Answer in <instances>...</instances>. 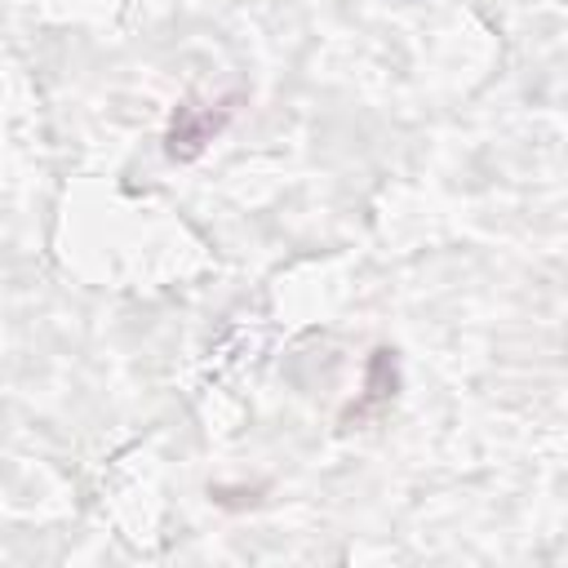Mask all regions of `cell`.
<instances>
[{
    "mask_svg": "<svg viewBox=\"0 0 568 568\" xmlns=\"http://www.w3.org/2000/svg\"><path fill=\"white\" fill-rule=\"evenodd\" d=\"M240 111V93H226L217 102H178L164 129V155L173 164H191L209 151L213 138H222V129L235 120Z\"/></svg>",
    "mask_w": 568,
    "mask_h": 568,
    "instance_id": "6da1fadb",
    "label": "cell"
},
{
    "mask_svg": "<svg viewBox=\"0 0 568 568\" xmlns=\"http://www.w3.org/2000/svg\"><path fill=\"white\" fill-rule=\"evenodd\" d=\"M395 390H399V355L390 346H373V355L364 364V390H359L355 404L342 408V426H355L364 417H377L382 408H390Z\"/></svg>",
    "mask_w": 568,
    "mask_h": 568,
    "instance_id": "7a4b0ae2",
    "label": "cell"
},
{
    "mask_svg": "<svg viewBox=\"0 0 568 568\" xmlns=\"http://www.w3.org/2000/svg\"><path fill=\"white\" fill-rule=\"evenodd\" d=\"M209 497L217 501V506H231V510H240V506H257V497H262V488H209Z\"/></svg>",
    "mask_w": 568,
    "mask_h": 568,
    "instance_id": "3957f363",
    "label": "cell"
}]
</instances>
